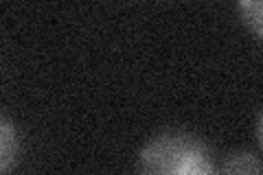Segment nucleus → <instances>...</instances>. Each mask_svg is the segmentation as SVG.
<instances>
[{"label": "nucleus", "instance_id": "obj_3", "mask_svg": "<svg viewBox=\"0 0 263 175\" xmlns=\"http://www.w3.org/2000/svg\"><path fill=\"white\" fill-rule=\"evenodd\" d=\"M219 173H263V162L254 153L237 149L224 155V160L217 166Z\"/></svg>", "mask_w": 263, "mask_h": 175}, {"label": "nucleus", "instance_id": "obj_2", "mask_svg": "<svg viewBox=\"0 0 263 175\" xmlns=\"http://www.w3.org/2000/svg\"><path fill=\"white\" fill-rule=\"evenodd\" d=\"M20 153V138L15 131L13 123L9 121V116H0V171L7 173L11 166L18 162Z\"/></svg>", "mask_w": 263, "mask_h": 175}, {"label": "nucleus", "instance_id": "obj_1", "mask_svg": "<svg viewBox=\"0 0 263 175\" xmlns=\"http://www.w3.org/2000/svg\"><path fill=\"white\" fill-rule=\"evenodd\" d=\"M138 171L158 175H209L215 173L211 147L189 131H160L138 151Z\"/></svg>", "mask_w": 263, "mask_h": 175}, {"label": "nucleus", "instance_id": "obj_5", "mask_svg": "<svg viewBox=\"0 0 263 175\" xmlns=\"http://www.w3.org/2000/svg\"><path fill=\"white\" fill-rule=\"evenodd\" d=\"M257 143H259L261 151H263V110H261L259 121H257Z\"/></svg>", "mask_w": 263, "mask_h": 175}, {"label": "nucleus", "instance_id": "obj_4", "mask_svg": "<svg viewBox=\"0 0 263 175\" xmlns=\"http://www.w3.org/2000/svg\"><path fill=\"white\" fill-rule=\"evenodd\" d=\"M237 9L252 35L263 40V0H237Z\"/></svg>", "mask_w": 263, "mask_h": 175}]
</instances>
